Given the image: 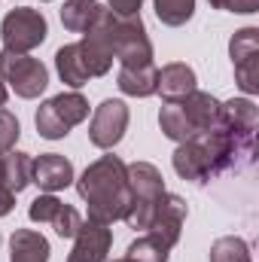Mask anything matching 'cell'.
Masks as SVG:
<instances>
[{"label": "cell", "mask_w": 259, "mask_h": 262, "mask_svg": "<svg viewBox=\"0 0 259 262\" xmlns=\"http://www.w3.org/2000/svg\"><path fill=\"white\" fill-rule=\"evenodd\" d=\"M76 192L89 204V220L92 223L113 226L116 220H125V213L131 207L125 162L119 156H101L98 162H92L79 174Z\"/></svg>", "instance_id": "cell-1"}, {"label": "cell", "mask_w": 259, "mask_h": 262, "mask_svg": "<svg viewBox=\"0 0 259 262\" xmlns=\"http://www.w3.org/2000/svg\"><path fill=\"white\" fill-rule=\"evenodd\" d=\"M125 174H128V192H131V207L125 213V223L131 229H143L146 232L153 207H156L159 195L165 192V177H162V171L153 162L125 165Z\"/></svg>", "instance_id": "cell-2"}, {"label": "cell", "mask_w": 259, "mask_h": 262, "mask_svg": "<svg viewBox=\"0 0 259 262\" xmlns=\"http://www.w3.org/2000/svg\"><path fill=\"white\" fill-rule=\"evenodd\" d=\"M46 34H49V25H46V15L40 9L18 6V9H9L3 15V21H0L3 49L15 52V55H28L31 49L43 46Z\"/></svg>", "instance_id": "cell-3"}, {"label": "cell", "mask_w": 259, "mask_h": 262, "mask_svg": "<svg viewBox=\"0 0 259 262\" xmlns=\"http://www.w3.org/2000/svg\"><path fill=\"white\" fill-rule=\"evenodd\" d=\"M0 79L6 82V89H12L18 98L31 101L40 98L49 85V70L43 61L31 58V55H15V52H0Z\"/></svg>", "instance_id": "cell-4"}, {"label": "cell", "mask_w": 259, "mask_h": 262, "mask_svg": "<svg viewBox=\"0 0 259 262\" xmlns=\"http://www.w3.org/2000/svg\"><path fill=\"white\" fill-rule=\"evenodd\" d=\"M113 55L122 67H146L153 64V43L146 37L143 18L140 15H116L113 21Z\"/></svg>", "instance_id": "cell-5"}, {"label": "cell", "mask_w": 259, "mask_h": 262, "mask_svg": "<svg viewBox=\"0 0 259 262\" xmlns=\"http://www.w3.org/2000/svg\"><path fill=\"white\" fill-rule=\"evenodd\" d=\"M229 55L235 64V82L244 95L259 92V28H241L229 40Z\"/></svg>", "instance_id": "cell-6"}, {"label": "cell", "mask_w": 259, "mask_h": 262, "mask_svg": "<svg viewBox=\"0 0 259 262\" xmlns=\"http://www.w3.org/2000/svg\"><path fill=\"white\" fill-rule=\"evenodd\" d=\"M183 223H186V201L180 195H174V192H162L156 207H153L146 235L171 250L180 241V235H183Z\"/></svg>", "instance_id": "cell-7"}, {"label": "cell", "mask_w": 259, "mask_h": 262, "mask_svg": "<svg viewBox=\"0 0 259 262\" xmlns=\"http://www.w3.org/2000/svg\"><path fill=\"white\" fill-rule=\"evenodd\" d=\"M128 128V107L125 101H116V98H107L101 107H95V116L89 122V140L98 146V149H113Z\"/></svg>", "instance_id": "cell-8"}, {"label": "cell", "mask_w": 259, "mask_h": 262, "mask_svg": "<svg viewBox=\"0 0 259 262\" xmlns=\"http://www.w3.org/2000/svg\"><path fill=\"white\" fill-rule=\"evenodd\" d=\"M171 162H174V171L189 183H207L213 177V162H210V152H207V143L201 134L177 143Z\"/></svg>", "instance_id": "cell-9"}, {"label": "cell", "mask_w": 259, "mask_h": 262, "mask_svg": "<svg viewBox=\"0 0 259 262\" xmlns=\"http://www.w3.org/2000/svg\"><path fill=\"white\" fill-rule=\"evenodd\" d=\"M113 247V232L101 223H82L76 238H73V250L67 262H107V253Z\"/></svg>", "instance_id": "cell-10"}, {"label": "cell", "mask_w": 259, "mask_h": 262, "mask_svg": "<svg viewBox=\"0 0 259 262\" xmlns=\"http://www.w3.org/2000/svg\"><path fill=\"white\" fill-rule=\"evenodd\" d=\"M43 192H61L73 183V165L70 159L58 156V152H43L40 159H34V180Z\"/></svg>", "instance_id": "cell-11"}, {"label": "cell", "mask_w": 259, "mask_h": 262, "mask_svg": "<svg viewBox=\"0 0 259 262\" xmlns=\"http://www.w3.org/2000/svg\"><path fill=\"white\" fill-rule=\"evenodd\" d=\"M180 104V110H183V116L189 119V125L195 128V134H201V131H210L220 125V101L210 95V92H189L183 101H177Z\"/></svg>", "instance_id": "cell-12"}, {"label": "cell", "mask_w": 259, "mask_h": 262, "mask_svg": "<svg viewBox=\"0 0 259 262\" xmlns=\"http://www.w3.org/2000/svg\"><path fill=\"white\" fill-rule=\"evenodd\" d=\"M195 70L189 64H183V61H171V64H165L159 70V85H156V92L165 98V104H177V101H183L189 92H195Z\"/></svg>", "instance_id": "cell-13"}, {"label": "cell", "mask_w": 259, "mask_h": 262, "mask_svg": "<svg viewBox=\"0 0 259 262\" xmlns=\"http://www.w3.org/2000/svg\"><path fill=\"white\" fill-rule=\"evenodd\" d=\"M49 241L34 229H15L9 238V262H49Z\"/></svg>", "instance_id": "cell-14"}, {"label": "cell", "mask_w": 259, "mask_h": 262, "mask_svg": "<svg viewBox=\"0 0 259 262\" xmlns=\"http://www.w3.org/2000/svg\"><path fill=\"white\" fill-rule=\"evenodd\" d=\"M116 85H119L122 95H131V98H149V95H156V85H159V67L156 64L119 67Z\"/></svg>", "instance_id": "cell-15"}, {"label": "cell", "mask_w": 259, "mask_h": 262, "mask_svg": "<svg viewBox=\"0 0 259 262\" xmlns=\"http://www.w3.org/2000/svg\"><path fill=\"white\" fill-rule=\"evenodd\" d=\"M259 122V110L250 98H232L226 104H220V125L232 131H244V134H253Z\"/></svg>", "instance_id": "cell-16"}, {"label": "cell", "mask_w": 259, "mask_h": 262, "mask_svg": "<svg viewBox=\"0 0 259 262\" xmlns=\"http://www.w3.org/2000/svg\"><path fill=\"white\" fill-rule=\"evenodd\" d=\"M55 70H58L61 82L70 85L73 92H76V89H82V85L92 79V76H89V70H85V61H82L79 43H67V46H61V49L55 52Z\"/></svg>", "instance_id": "cell-17"}, {"label": "cell", "mask_w": 259, "mask_h": 262, "mask_svg": "<svg viewBox=\"0 0 259 262\" xmlns=\"http://www.w3.org/2000/svg\"><path fill=\"white\" fill-rule=\"evenodd\" d=\"M34 180V159L28 152H18V149H6L3 152V183L9 192H21L28 189Z\"/></svg>", "instance_id": "cell-18"}, {"label": "cell", "mask_w": 259, "mask_h": 262, "mask_svg": "<svg viewBox=\"0 0 259 262\" xmlns=\"http://www.w3.org/2000/svg\"><path fill=\"white\" fill-rule=\"evenodd\" d=\"M101 12H104V6L98 0H64V6H61V25H64L67 31H73V34H85L98 21Z\"/></svg>", "instance_id": "cell-19"}, {"label": "cell", "mask_w": 259, "mask_h": 262, "mask_svg": "<svg viewBox=\"0 0 259 262\" xmlns=\"http://www.w3.org/2000/svg\"><path fill=\"white\" fill-rule=\"evenodd\" d=\"M49 104H52V110L58 113V119L64 122L67 128H73V125L89 119V101L79 92H61V95L49 98Z\"/></svg>", "instance_id": "cell-20"}, {"label": "cell", "mask_w": 259, "mask_h": 262, "mask_svg": "<svg viewBox=\"0 0 259 262\" xmlns=\"http://www.w3.org/2000/svg\"><path fill=\"white\" fill-rule=\"evenodd\" d=\"M159 128H162V134H165L168 140H174V143H183V140L195 137V128L189 125V119L183 116L180 104H165V107H162V113H159Z\"/></svg>", "instance_id": "cell-21"}, {"label": "cell", "mask_w": 259, "mask_h": 262, "mask_svg": "<svg viewBox=\"0 0 259 262\" xmlns=\"http://www.w3.org/2000/svg\"><path fill=\"white\" fill-rule=\"evenodd\" d=\"M156 15L168 28H180L195 15V0H153Z\"/></svg>", "instance_id": "cell-22"}, {"label": "cell", "mask_w": 259, "mask_h": 262, "mask_svg": "<svg viewBox=\"0 0 259 262\" xmlns=\"http://www.w3.org/2000/svg\"><path fill=\"white\" fill-rule=\"evenodd\" d=\"M210 262H253V259H250V247H247L244 238L226 235V238H217L213 241Z\"/></svg>", "instance_id": "cell-23"}, {"label": "cell", "mask_w": 259, "mask_h": 262, "mask_svg": "<svg viewBox=\"0 0 259 262\" xmlns=\"http://www.w3.org/2000/svg\"><path fill=\"white\" fill-rule=\"evenodd\" d=\"M168 253H171V250H168L165 244H159L156 238L143 235V238H137V241L128 244L125 259L128 262H168Z\"/></svg>", "instance_id": "cell-24"}, {"label": "cell", "mask_w": 259, "mask_h": 262, "mask_svg": "<svg viewBox=\"0 0 259 262\" xmlns=\"http://www.w3.org/2000/svg\"><path fill=\"white\" fill-rule=\"evenodd\" d=\"M34 122H37V131H40V137H46V140H61L70 134L64 122L58 119V113L52 110V104L49 101H43L40 104V110H37V116H34Z\"/></svg>", "instance_id": "cell-25"}, {"label": "cell", "mask_w": 259, "mask_h": 262, "mask_svg": "<svg viewBox=\"0 0 259 262\" xmlns=\"http://www.w3.org/2000/svg\"><path fill=\"white\" fill-rule=\"evenodd\" d=\"M61 198H55L52 192H46V195H40V198H34L31 201V207H28V216L34 220V223H52L55 220V213L61 210Z\"/></svg>", "instance_id": "cell-26"}, {"label": "cell", "mask_w": 259, "mask_h": 262, "mask_svg": "<svg viewBox=\"0 0 259 262\" xmlns=\"http://www.w3.org/2000/svg\"><path fill=\"white\" fill-rule=\"evenodd\" d=\"M82 223H85V220L79 216V210H73L70 204H61V210H58L55 220H52V229H55L61 238H76V232H79Z\"/></svg>", "instance_id": "cell-27"}, {"label": "cell", "mask_w": 259, "mask_h": 262, "mask_svg": "<svg viewBox=\"0 0 259 262\" xmlns=\"http://www.w3.org/2000/svg\"><path fill=\"white\" fill-rule=\"evenodd\" d=\"M18 134H21L18 119H15L6 107H0V152L12 149V146H15V140H18Z\"/></svg>", "instance_id": "cell-28"}, {"label": "cell", "mask_w": 259, "mask_h": 262, "mask_svg": "<svg viewBox=\"0 0 259 262\" xmlns=\"http://www.w3.org/2000/svg\"><path fill=\"white\" fill-rule=\"evenodd\" d=\"M113 15H140V3L143 0H107Z\"/></svg>", "instance_id": "cell-29"}, {"label": "cell", "mask_w": 259, "mask_h": 262, "mask_svg": "<svg viewBox=\"0 0 259 262\" xmlns=\"http://www.w3.org/2000/svg\"><path fill=\"white\" fill-rule=\"evenodd\" d=\"M259 9V0H229L226 12H241V15H250Z\"/></svg>", "instance_id": "cell-30"}, {"label": "cell", "mask_w": 259, "mask_h": 262, "mask_svg": "<svg viewBox=\"0 0 259 262\" xmlns=\"http://www.w3.org/2000/svg\"><path fill=\"white\" fill-rule=\"evenodd\" d=\"M12 204H15V192H9L6 183H0V216H6L12 210Z\"/></svg>", "instance_id": "cell-31"}, {"label": "cell", "mask_w": 259, "mask_h": 262, "mask_svg": "<svg viewBox=\"0 0 259 262\" xmlns=\"http://www.w3.org/2000/svg\"><path fill=\"white\" fill-rule=\"evenodd\" d=\"M6 98H9V89H6V82H3V79H0V107H3V104H6Z\"/></svg>", "instance_id": "cell-32"}, {"label": "cell", "mask_w": 259, "mask_h": 262, "mask_svg": "<svg viewBox=\"0 0 259 262\" xmlns=\"http://www.w3.org/2000/svg\"><path fill=\"white\" fill-rule=\"evenodd\" d=\"M210 6H213V9H226V6H229V0H210Z\"/></svg>", "instance_id": "cell-33"}, {"label": "cell", "mask_w": 259, "mask_h": 262, "mask_svg": "<svg viewBox=\"0 0 259 262\" xmlns=\"http://www.w3.org/2000/svg\"><path fill=\"white\" fill-rule=\"evenodd\" d=\"M0 183H3V152H0Z\"/></svg>", "instance_id": "cell-34"}, {"label": "cell", "mask_w": 259, "mask_h": 262, "mask_svg": "<svg viewBox=\"0 0 259 262\" xmlns=\"http://www.w3.org/2000/svg\"><path fill=\"white\" fill-rule=\"evenodd\" d=\"M113 262H128V259H125V256H122V259H113Z\"/></svg>", "instance_id": "cell-35"}, {"label": "cell", "mask_w": 259, "mask_h": 262, "mask_svg": "<svg viewBox=\"0 0 259 262\" xmlns=\"http://www.w3.org/2000/svg\"><path fill=\"white\" fill-rule=\"evenodd\" d=\"M43 3H46V0H43Z\"/></svg>", "instance_id": "cell-36"}]
</instances>
